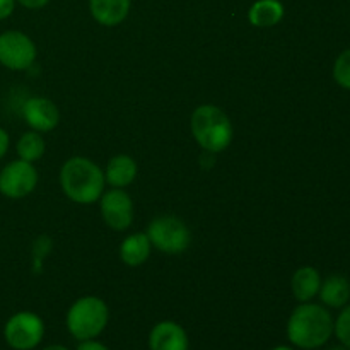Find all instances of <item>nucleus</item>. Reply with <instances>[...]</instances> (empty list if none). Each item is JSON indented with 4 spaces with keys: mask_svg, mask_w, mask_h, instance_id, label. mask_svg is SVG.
<instances>
[{
    "mask_svg": "<svg viewBox=\"0 0 350 350\" xmlns=\"http://www.w3.org/2000/svg\"><path fill=\"white\" fill-rule=\"evenodd\" d=\"M23 118L31 130L34 132H51L60 122V111L57 105L46 98L34 96L24 101L23 105Z\"/></svg>",
    "mask_w": 350,
    "mask_h": 350,
    "instance_id": "9d476101",
    "label": "nucleus"
},
{
    "mask_svg": "<svg viewBox=\"0 0 350 350\" xmlns=\"http://www.w3.org/2000/svg\"><path fill=\"white\" fill-rule=\"evenodd\" d=\"M43 350H68V349L64 347V345H48V347H44Z\"/></svg>",
    "mask_w": 350,
    "mask_h": 350,
    "instance_id": "a878e982",
    "label": "nucleus"
},
{
    "mask_svg": "<svg viewBox=\"0 0 350 350\" xmlns=\"http://www.w3.org/2000/svg\"><path fill=\"white\" fill-rule=\"evenodd\" d=\"M332 313L321 304L301 303L287 321V338L293 345L304 350L320 349L334 335Z\"/></svg>",
    "mask_w": 350,
    "mask_h": 350,
    "instance_id": "f257e3e1",
    "label": "nucleus"
},
{
    "mask_svg": "<svg viewBox=\"0 0 350 350\" xmlns=\"http://www.w3.org/2000/svg\"><path fill=\"white\" fill-rule=\"evenodd\" d=\"M137 171L139 167H137L133 157L126 156V154H118L106 164L105 180L113 188H126L137 178Z\"/></svg>",
    "mask_w": 350,
    "mask_h": 350,
    "instance_id": "4468645a",
    "label": "nucleus"
},
{
    "mask_svg": "<svg viewBox=\"0 0 350 350\" xmlns=\"http://www.w3.org/2000/svg\"><path fill=\"white\" fill-rule=\"evenodd\" d=\"M109 320L108 304L96 296L79 297L67 311V323L68 332L79 342L92 340L99 337L106 328Z\"/></svg>",
    "mask_w": 350,
    "mask_h": 350,
    "instance_id": "20e7f679",
    "label": "nucleus"
},
{
    "mask_svg": "<svg viewBox=\"0 0 350 350\" xmlns=\"http://www.w3.org/2000/svg\"><path fill=\"white\" fill-rule=\"evenodd\" d=\"M190 126L198 146L208 154L224 152L234 135L229 116L214 105L198 106L191 113Z\"/></svg>",
    "mask_w": 350,
    "mask_h": 350,
    "instance_id": "7ed1b4c3",
    "label": "nucleus"
},
{
    "mask_svg": "<svg viewBox=\"0 0 350 350\" xmlns=\"http://www.w3.org/2000/svg\"><path fill=\"white\" fill-rule=\"evenodd\" d=\"M99 211L105 224L113 231H126L133 222L132 197L123 188H111L99 198Z\"/></svg>",
    "mask_w": 350,
    "mask_h": 350,
    "instance_id": "1a4fd4ad",
    "label": "nucleus"
},
{
    "mask_svg": "<svg viewBox=\"0 0 350 350\" xmlns=\"http://www.w3.org/2000/svg\"><path fill=\"white\" fill-rule=\"evenodd\" d=\"M77 350H109L108 347H106L105 344H101V342L98 340H82L81 344L77 345Z\"/></svg>",
    "mask_w": 350,
    "mask_h": 350,
    "instance_id": "5701e85b",
    "label": "nucleus"
},
{
    "mask_svg": "<svg viewBox=\"0 0 350 350\" xmlns=\"http://www.w3.org/2000/svg\"><path fill=\"white\" fill-rule=\"evenodd\" d=\"M40 174L33 163L16 159L0 170V193L10 200H19L33 193L38 187Z\"/></svg>",
    "mask_w": 350,
    "mask_h": 350,
    "instance_id": "6e6552de",
    "label": "nucleus"
},
{
    "mask_svg": "<svg viewBox=\"0 0 350 350\" xmlns=\"http://www.w3.org/2000/svg\"><path fill=\"white\" fill-rule=\"evenodd\" d=\"M44 335V323L33 311H19L7 320L3 337L14 350H33Z\"/></svg>",
    "mask_w": 350,
    "mask_h": 350,
    "instance_id": "0eeeda50",
    "label": "nucleus"
},
{
    "mask_svg": "<svg viewBox=\"0 0 350 350\" xmlns=\"http://www.w3.org/2000/svg\"><path fill=\"white\" fill-rule=\"evenodd\" d=\"M51 248V239L46 238V236H41L34 241V248H33V255H34V270H40L41 269V260L44 258L48 252Z\"/></svg>",
    "mask_w": 350,
    "mask_h": 350,
    "instance_id": "412c9836",
    "label": "nucleus"
},
{
    "mask_svg": "<svg viewBox=\"0 0 350 350\" xmlns=\"http://www.w3.org/2000/svg\"><path fill=\"white\" fill-rule=\"evenodd\" d=\"M16 0H0V21L12 16L14 9H16Z\"/></svg>",
    "mask_w": 350,
    "mask_h": 350,
    "instance_id": "4be33fe9",
    "label": "nucleus"
},
{
    "mask_svg": "<svg viewBox=\"0 0 350 350\" xmlns=\"http://www.w3.org/2000/svg\"><path fill=\"white\" fill-rule=\"evenodd\" d=\"M38 48L23 31L9 29L0 33V65L9 70L23 72L34 65Z\"/></svg>",
    "mask_w": 350,
    "mask_h": 350,
    "instance_id": "423d86ee",
    "label": "nucleus"
},
{
    "mask_svg": "<svg viewBox=\"0 0 350 350\" xmlns=\"http://www.w3.org/2000/svg\"><path fill=\"white\" fill-rule=\"evenodd\" d=\"M146 234L149 236L152 248L166 255H181L191 243L190 229L176 215H159L152 219Z\"/></svg>",
    "mask_w": 350,
    "mask_h": 350,
    "instance_id": "39448f33",
    "label": "nucleus"
},
{
    "mask_svg": "<svg viewBox=\"0 0 350 350\" xmlns=\"http://www.w3.org/2000/svg\"><path fill=\"white\" fill-rule=\"evenodd\" d=\"M334 81L340 85L342 89L350 91V48L342 51L334 64Z\"/></svg>",
    "mask_w": 350,
    "mask_h": 350,
    "instance_id": "6ab92c4d",
    "label": "nucleus"
},
{
    "mask_svg": "<svg viewBox=\"0 0 350 350\" xmlns=\"http://www.w3.org/2000/svg\"><path fill=\"white\" fill-rule=\"evenodd\" d=\"M284 14L286 9L280 0H256L248 10V21L256 27H272L284 19Z\"/></svg>",
    "mask_w": 350,
    "mask_h": 350,
    "instance_id": "f3484780",
    "label": "nucleus"
},
{
    "mask_svg": "<svg viewBox=\"0 0 350 350\" xmlns=\"http://www.w3.org/2000/svg\"><path fill=\"white\" fill-rule=\"evenodd\" d=\"M321 303L332 310H342L347 306L350 301V282L344 275H330L325 280H321L320 287Z\"/></svg>",
    "mask_w": 350,
    "mask_h": 350,
    "instance_id": "2eb2a0df",
    "label": "nucleus"
},
{
    "mask_svg": "<svg viewBox=\"0 0 350 350\" xmlns=\"http://www.w3.org/2000/svg\"><path fill=\"white\" fill-rule=\"evenodd\" d=\"M334 334L342 345L350 349V304L342 308L340 314L334 323Z\"/></svg>",
    "mask_w": 350,
    "mask_h": 350,
    "instance_id": "aec40b11",
    "label": "nucleus"
},
{
    "mask_svg": "<svg viewBox=\"0 0 350 350\" xmlns=\"http://www.w3.org/2000/svg\"><path fill=\"white\" fill-rule=\"evenodd\" d=\"M9 146H10L9 133H7L5 130L0 126V159H2V157L7 154V150H9Z\"/></svg>",
    "mask_w": 350,
    "mask_h": 350,
    "instance_id": "393cba45",
    "label": "nucleus"
},
{
    "mask_svg": "<svg viewBox=\"0 0 350 350\" xmlns=\"http://www.w3.org/2000/svg\"><path fill=\"white\" fill-rule=\"evenodd\" d=\"M321 287V275L314 267H301L294 272L293 280H291V289L293 296L299 303H310L318 296Z\"/></svg>",
    "mask_w": 350,
    "mask_h": 350,
    "instance_id": "ddd939ff",
    "label": "nucleus"
},
{
    "mask_svg": "<svg viewBox=\"0 0 350 350\" xmlns=\"http://www.w3.org/2000/svg\"><path fill=\"white\" fill-rule=\"evenodd\" d=\"M152 245L146 232H133L120 245V258L129 267H140L149 260Z\"/></svg>",
    "mask_w": 350,
    "mask_h": 350,
    "instance_id": "dca6fc26",
    "label": "nucleus"
},
{
    "mask_svg": "<svg viewBox=\"0 0 350 350\" xmlns=\"http://www.w3.org/2000/svg\"><path fill=\"white\" fill-rule=\"evenodd\" d=\"M188 347L190 342L187 332L174 321H161L150 330V350H188Z\"/></svg>",
    "mask_w": 350,
    "mask_h": 350,
    "instance_id": "9b49d317",
    "label": "nucleus"
},
{
    "mask_svg": "<svg viewBox=\"0 0 350 350\" xmlns=\"http://www.w3.org/2000/svg\"><path fill=\"white\" fill-rule=\"evenodd\" d=\"M17 156L19 159L27 161V163H36L41 157L44 156V150H46V144H44V139L41 137L40 132H34V130H29V132H24L23 135L17 140Z\"/></svg>",
    "mask_w": 350,
    "mask_h": 350,
    "instance_id": "a211bd4d",
    "label": "nucleus"
},
{
    "mask_svg": "<svg viewBox=\"0 0 350 350\" xmlns=\"http://www.w3.org/2000/svg\"><path fill=\"white\" fill-rule=\"evenodd\" d=\"M330 350H350V349L345 347V345H337V347H332Z\"/></svg>",
    "mask_w": 350,
    "mask_h": 350,
    "instance_id": "cd10ccee",
    "label": "nucleus"
},
{
    "mask_svg": "<svg viewBox=\"0 0 350 350\" xmlns=\"http://www.w3.org/2000/svg\"><path fill=\"white\" fill-rule=\"evenodd\" d=\"M105 171L89 157L75 156L60 170V187L65 197L79 205H91L105 193Z\"/></svg>",
    "mask_w": 350,
    "mask_h": 350,
    "instance_id": "f03ea898",
    "label": "nucleus"
},
{
    "mask_svg": "<svg viewBox=\"0 0 350 350\" xmlns=\"http://www.w3.org/2000/svg\"><path fill=\"white\" fill-rule=\"evenodd\" d=\"M272 350H294L293 347H287V345H279V347L272 349Z\"/></svg>",
    "mask_w": 350,
    "mask_h": 350,
    "instance_id": "bb28decb",
    "label": "nucleus"
},
{
    "mask_svg": "<svg viewBox=\"0 0 350 350\" xmlns=\"http://www.w3.org/2000/svg\"><path fill=\"white\" fill-rule=\"evenodd\" d=\"M17 3H21L23 7L29 10H38V9H43L50 0H16Z\"/></svg>",
    "mask_w": 350,
    "mask_h": 350,
    "instance_id": "b1692460",
    "label": "nucleus"
},
{
    "mask_svg": "<svg viewBox=\"0 0 350 350\" xmlns=\"http://www.w3.org/2000/svg\"><path fill=\"white\" fill-rule=\"evenodd\" d=\"M132 0H89V10L96 23L115 27L129 17Z\"/></svg>",
    "mask_w": 350,
    "mask_h": 350,
    "instance_id": "f8f14e48",
    "label": "nucleus"
}]
</instances>
